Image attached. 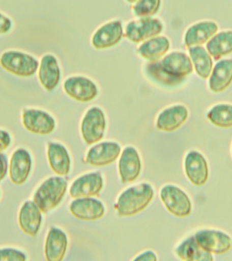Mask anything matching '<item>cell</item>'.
I'll return each mask as SVG.
<instances>
[{"label":"cell","instance_id":"2e32d148","mask_svg":"<svg viewBox=\"0 0 232 261\" xmlns=\"http://www.w3.org/2000/svg\"><path fill=\"white\" fill-rule=\"evenodd\" d=\"M162 69L171 76L184 79L193 71L190 58L185 53L174 52L165 57L160 63Z\"/></svg>","mask_w":232,"mask_h":261},{"label":"cell","instance_id":"8fae6325","mask_svg":"<svg viewBox=\"0 0 232 261\" xmlns=\"http://www.w3.org/2000/svg\"><path fill=\"white\" fill-rule=\"evenodd\" d=\"M64 89L71 98L81 102L91 101L98 93L95 84L81 76L69 77L65 82Z\"/></svg>","mask_w":232,"mask_h":261},{"label":"cell","instance_id":"d6a6232c","mask_svg":"<svg viewBox=\"0 0 232 261\" xmlns=\"http://www.w3.org/2000/svg\"><path fill=\"white\" fill-rule=\"evenodd\" d=\"M11 144L10 135L4 130H0V153L6 150Z\"/></svg>","mask_w":232,"mask_h":261},{"label":"cell","instance_id":"d4e9b609","mask_svg":"<svg viewBox=\"0 0 232 261\" xmlns=\"http://www.w3.org/2000/svg\"><path fill=\"white\" fill-rule=\"evenodd\" d=\"M170 48V42L166 37L160 36L150 39L138 48L140 56L150 61L162 58Z\"/></svg>","mask_w":232,"mask_h":261},{"label":"cell","instance_id":"4dcf8cb0","mask_svg":"<svg viewBox=\"0 0 232 261\" xmlns=\"http://www.w3.org/2000/svg\"><path fill=\"white\" fill-rule=\"evenodd\" d=\"M159 0H142L136 2L133 10L135 15L140 17H148L156 14L160 7Z\"/></svg>","mask_w":232,"mask_h":261},{"label":"cell","instance_id":"4fadbf2b","mask_svg":"<svg viewBox=\"0 0 232 261\" xmlns=\"http://www.w3.org/2000/svg\"><path fill=\"white\" fill-rule=\"evenodd\" d=\"M71 213L77 219L93 221L100 219L105 214V207L101 201L93 198L77 199L71 203Z\"/></svg>","mask_w":232,"mask_h":261},{"label":"cell","instance_id":"5bb4252c","mask_svg":"<svg viewBox=\"0 0 232 261\" xmlns=\"http://www.w3.org/2000/svg\"><path fill=\"white\" fill-rule=\"evenodd\" d=\"M32 165V158L27 150L19 148L14 151L9 168L12 182L16 185H23L30 175Z\"/></svg>","mask_w":232,"mask_h":261},{"label":"cell","instance_id":"83f0119b","mask_svg":"<svg viewBox=\"0 0 232 261\" xmlns=\"http://www.w3.org/2000/svg\"><path fill=\"white\" fill-rule=\"evenodd\" d=\"M207 117L212 123L219 127H232V105L219 104L214 106Z\"/></svg>","mask_w":232,"mask_h":261},{"label":"cell","instance_id":"7a4b0ae2","mask_svg":"<svg viewBox=\"0 0 232 261\" xmlns=\"http://www.w3.org/2000/svg\"><path fill=\"white\" fill-rule=\"evenodd\" d=\"M67 189V181L61 177L46 179L37 190L34 202L42 213L46 214L61 203Z\"/></svg>","mask_w":232,"mask_h":261},{"label":"cell","instance_id":"d6986e66","mask_svg":"<svg viewBox=\"0 0 232 261\" xmlns=\"http://www.w3.org/2000/svg\"><path fill=\"white\" fill-rule=\"evenodd\" d=\"M123 36V29L120 21L108 22L94 35L93 45L97 49L109 48L118 44Z\"/></svg>","mask_w":232,"mask_h":261},{"label":"cell","instance_id":"8d00e7d4","mask_svg":"<svg viewBox=\"0 0 232 261\" xmlns=\"http://www.w3.org/2000/svg\"><path fill=\"white\" fill-rule=\"evenodd\" d=\"M8 163L6 156L0 153V182L3 180L7 173Z\"/></svg>","mask_w":232,"mask_h":261},{"label":"cell","instance_id":"8992f818","mask_svg":"<svg viewBox=\"0 0 232 261\" xmlns=\"http://www.w3.org/2000/svg\"><path fill=\"white\" fill-rule=\"evenodd\" d=\"M194 239L203 250L215 254H223L227 252L232 246L231 237L221 230H199L195 234Z\"/></svg>","mask_w":232,"mask_h":261},{"label":"cell","instance_id":"484cf974","mask_svg":"<svg viewBox=\"0 0 232 261\" xmlns=\"http://www.w3.org/2000/svg\"><path fill=\"white\" fill-rule=\"evenodd\" d=\"M208 53L215 60L232 53V31L220 32L207 43Z\"/></svg>","mask_w":232,"mask_h":261},{"label":"cell","instance_id":"3957f363","mask_svg":"<svg viewBox=\"0 0 232 261\" xmlns=\"http://www.w3.org/2000/svg\"><path fill=\"white\" fill-rule=\"evenodd\" d=\"M0 64L6 70L21 77L34 75L39 66L38 61L34 57L17 51L3 53L0 58Z\"/></svg>","mask_w":232,"mask_h":261},{"label":"cell","instance_id":"7c38bea8","mask_svg":"<svg viewBox=\"0 0 232 261\" xmlns=\"http://www.w3.org/2000/svg\"><path fill=\"white\" fill-rule=\"evenodd\" d=\"M120 152L121 148L116 143H101L90 149L85 162L93 166H105L115 162Z\"/></svg>","mask_w":232,"mask_h":261},{"label":"cell","instance_id":"ac0fdd59","mask_svg":"<svg viewBox=\"0 0 232 261\" xmlns=\"http://www.w3.org/2000/svg\"><path fill=\"white\" fill-rule=\"evenodd\" d=\"M42 220V212L34 202H25L18 216V222L22 231L28 236H36L40 230Z\"/></svg>","mask_w":232,"mask_h":261},{"label":"cell","instance_id":"7402d4cb","mask_svg":"<svg viewBox=\"0 0 232 261\" xmlns=\"http://www.w3.org/2000/svg\"><path fill=\"white\" fill-rule=\"evenodd\" d=\"M61 71L56 58L46 55L41 60L39 69V79L43 87L48 91H52L60 81Z\"/></svg>","mask_w":232,"mask_h":261},{"label":"cell","instance_id":"9a60e30c","mask_svg":"<svg viewBox=\"0 0 232 261\" xmlns=\"http://www.w3.org/2000/svg\"><path fill=\"white\" fill-rule=\"evenodd\" d=\"M141 162L137 151L132 147L124 149L119 161V173L123 183L132 182L139 176Z\"/></svg>","mask_w":232,"mask_h":261},{"label":"cell","instance_id":"30bf717a","mask_svg":"<svg viewBox=\"0 0 232 261\" xmlns=\"http://www.w3.org/2000/svg\"><path fill=\"white\" fill-rule=\"evenodd\" d=\"M185 171L187 178L193 185L202 186L209 178V167L201 153L191 151L185 157Z\"/></svg>","mask_w":232,"mask_h":261},{"label":"cell","instance_id":"836d02e7","mask_svg":"<svg viewBox=\"0 0 232 261\" xmlns=\"http://www.w3.org/2000/svg\"><path fill=\"white\" fill-rule=\"evenodd\" d=\"M12 20L0 13V34H6L12 28Z\"/></svg>","mask_w":232,"mask_h":261},{"label":"cell","instance_id":"ba28073f","mask_svg":"<svg viewBox=\"0 0 232 261\" xmlns=\"http://www.w3.org/2000/svg\"><path fill=\"white\" fill-rule=\"evenodd\" d=\"M103 187V179L101 173H88L74 181L69 190V194L73 199L91 198L99 195Z\"/></svg>","mask_w":232,"mask_h":261},{"label":"cell","instance_id":"f1b7e54d","mask_svg":"<svg viewBox=\"0 0 232 261\" xmlns=\"http://www.w3.org/2000/svg\"><path fill=\"white\" fill-rule=\"evenodd\" d=\"M146 71L154 81L164 85H177L184 80L171 76L162 69L160 63H151L147 65Z\"/></svg>","mask_w":232,"mask_h":261},{"label":"cell","instance_id":"9c48e42d","mask_svg":"<svg viewBox=\"0 0 232 261\" xmlns=\"http://www.w3.org/2000/svg\"><path fill=\"white\" fill-rule=\"evenodd\" d=\"M22 124L33 134L48 135L55 128L54 118L42 110H26L22 114Z\"/></svg>","mask_w":232,"mask_h":261},{"label":"cell","instance_id":"277c9868","mask_svg":"<svg viewBox=\"0 0 232 261\" xmlns=\"http://www.w3.org/2000/svg\"><path fill=\"white\" fill-rule=\"evenodd\" d=\"M160 198L168 211L177 217H186L191 214V200L179 187L165 186L161 190Z\"/></svg>","mask_w":232,"mask_h":261},{"label":"cell","instance_id":"e0dca14e","mask_svg":"<svg viewBox=\"0 0 232 261\" xmlns=\"http://www.w3.org/2000/svg\"><path fill=\"white\" fill-rule=\"evenodd\" d=\"M68 240L66 234L58 228L49 230L45 244V256L47 261H63L66 254Z\"/></svg>","mask_w":232,"mask_h":261},{"label":"cell","instance_id":"603a6c76","mask_svg":"<svg viewBox=\"0 0 232 261\" xmlns=\"http://www.w3.org/2000/svg\"><path fill=\"white\" fill-rule=\"evenodd\" d=\"M48 159L51 169L56 174L65 176L71 169V160L68 151L63 145L49 143Z\"/></svg>","mask_w":232,"mask_h":261},{"label":"cell","instance_id":"4316f807","mask_svg":"<svg viewBox=\"0 0 232 261\" xmlns=\"http://www.w3.org/2000/svg\"><path fill=\"white\" fill-rule=\"evenodd\" d=\"M189 51L197 75L204 79H208L213 69V60L211 55L205 48L201 46L191 47Z\"/></svg>","mask_w":232,"mask_h":261},{"label":"cell","instance_id":"e575fe53","mask_svg":"<svg viewBox=\"0 0 232 261\" xmlns=\"http://www.w3.org/2000/svg\"><path fill=\"white\" fill-rule=\"evenodd\" d=\"M187 261H214L213 257L211 253L201 250L192 258Z\"/></svg>","mask_w":232,"mask_h":261},{"label":"cell","instance_id":"6da1fadb","mask_svg":"<svg viewBox=\"0 0 232 261\" xmlns=\"http://www.w3.org/2000/svg\"><path fill=\"white\" fill-rule=\"evenodd\" d=\"M154 196L152 186L140 184L126 190L118 198L115 210L120 216H131L146 209Z\"/></svg>","mask_w":232,"mask_h":261},{"label":"cell","instance_id":"5b68a950","mask_svg":"<svg viewBox=\"0 0 232 261\" xmlns=\"http://www.w3.org/2000/svg\"><path fill=\"white\" fill-rule=\"evenodd\" d=\"M106 128V120L100 108H91L81 122V136L88 145L95 144L102 140Z\"/></svg>","mask_w":232,"mask_h":261},{"label":"cell","instance_id":"ffe728a7","mask_svg":"<svg viewBox=\"0 0 232 261\" xmlns=\"http://www.w3.org/2000/svg\"><path fill=\"white\" fill-rule=\"evenodd\" d=\"M187 118L188 110L185 106H172L164 110L159 115L157 120V128L162 132H174L186 121Z\"/></svg>","mask_w":232,"mask_h":261},{"label":"cell","instance_id":"cb8c5ba5","mask_svg":"<svg viewBox=\"0 0 232 261\" xmlns=\"http://www.w3.org/2000/svg\"><path fill=\"white\" fill-rule=\"evenodd\" d=\"M232 82V59L219 61L214 67L209 80V88L215 93L227 89Z\"/></svg>","mask_w":232,"mask_h":261},{"label":"cell","instance_id":"1f68e13d","mask_svg":"<svg viewBox=\"0 0 232 261\" xmlns=\"http://www.w3.org/2000/svg\"><path fill=\"white\" fill-rule=\"evenodd\" d=\"M0 261H26V256L16 249H1Z\"/></svg>","mask_w":232,"mask_h":261},{"label":"cell","instance_id":"52a82bcc","mask_svg":"<svg viewBox=\"0 0 232 261\" xmlns=\"http://www.w3.org/2000/svg\"><path fill=\"white\" fill-rule=\"evenodd\" d=\"M163 30L160 20L144 18L129 22L126 28V37L133 42H140L160 34Z\"/></svg>","mask_w":232,"mask_h":261},{"label":"cell","instance_id":"f546056e","mask_svg":"<svg viewBox=\"0 0 232 261\" xmlns=\"http://www.w3.org/2000/svg\"><path fill=\"white\" fill-rule=\"evenodd\" d=\"M202 250L195 242L194 237L185 240L177 247L175 252L177 256L183 261H187Z\"/></svg>","mask_w":232,"mask_h":261},{"label":"cell","instance_id":"d590c367","mask_svg":"<svg viewBox=\"0 0 232 261\" xmlns=\"http://www.w3.org/2000/svg\"><path fill=\"white\" fill-rule=\"evenodd\" d=\"M156 254L152 251H146L136 257L133 261H157Z\"/></svg>","mask_w":232,"mask_h":261},{"label":"cell","instance_id":"44dd1931","mask_svg":"<svg viewBox=\"0 0 232 261\" xmlns=\"http://www.w3.org/2000/svg\"><path fill=\"white\" fill-rule=\"evenodd\" d=\"M218 30L217 24L213 21H203L193 24L185 34V45L191 48L205 44L213 38Z\"/></svg>","mask_w":232,"mask_h":261}]
</instances>
